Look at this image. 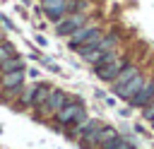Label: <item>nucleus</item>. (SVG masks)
Segmentation results:
<instances>
[{
  "label": "nucleus",
  "instance_id": "f257e3e1",
  "mask_svg": "<svg viewBox=\"0 0 154 149\" xmlns=\"http://www.w3.org/2000/svg\"><path fill=\"white\" fill-rule=\"evenodd\" d=\"M101 36H103V26L87 22V24H82L77 31H72V34L67 36V48H72V50H77V55H82V53H87L89 48H94Z\"/></svg>",
  "mask_w": 154,
  "mask_h": 149
},
{
  "label": "nucleus",
  "instance_id": "f03ea898",
  "mask_svg": "<svg viewBox=\"0 0 154 149\" xmlns=\"http://www.w3.org/2000/svg\"><path fill=\"white\" fill-rule=\"evenodd\" d=\"M128 62H130V60H128L125 55H120L118 50H111V53H106V55L94 65V74H96L101 82H113L116 74H118Z\"/></svg>",
  "mask_w": 154,
  "mask_h": 149
},
{
  "label": "nucleus",
  "instance_id": "7ed1b4c3",
  "mask_svg": "<svg viewBox=\"0 0 154 149\" xmlns=\"http://www.w3.org/2000/svg\"><path fill=\"white\" fill-rule=\"evenodd\" d=\"M84 118H87V108H84V103H82L79 99H70V101L53 115V123H55V127L67 130L70 125H75V123H79V120H84Z\"/></svg>",
  "mask_w": 154,
  "mask_h": 149
},
{
  "label": "nucleus",
  "instance_id": "20e7f679",
  "mask_svg": "<svg viewBox=\"0 0 154 149\" xmlns=\"http://www.w3.org/2000/svg\"><path fill=\"white\" fill-rule=\"evenodd\" d=\"M118 46H120V36L116 34V31H103V36L99 38V43L94 46V48H89L87 53H82L79 58L87 62V65H96L106 53H111V50H118Z\"/></svg>",
  "mask_w": 154,
  "mask_h": 149
},
{
  "label": "nucleus",
  "instance_id": "39448f33",
  "mask_svg": "<svg viewBox=\"0 0 154 149\" xmlns=\"http://www.w3.org/2000/svg\"><path fill=\"white\" fill-rule=\"evenodd\" d=\"M89 14L87 12H67L65 17H60L55 22V34L58 36H70L72 31H77L82 24H87Z\"/></svg>",
  "mask_w": 154,
  "mask_h": 149
},
{
  "label": "nucleus",
  "instance_id": "423d86ee",
  "mask_svg": "<svg viewBox=\"0 0 154 149\" xmlns=\"http://www.w3.org/2000/svg\"><path fill=\"white\" fill-rule=\"evenodd\" d=\"M67 101H70L67 91H63V89L53 87V89H51V94H48V101H46V103H43L36 113H38L41 118H53V115H55V113H58V111H60Z\"/></svg>",
  "mask_w": 154,
  "mask_h": 149
},
{
  "label": "nucleus",
  "instance_id": "0eeeda50",
  "mask_svg": "<svg viewBox=\"0 0 154 149\" xmlns=\"http://www.w3.org/2000/svg\"><path fill=\"white\" fill-rule=\"evenodd\" d=\"M41 12L46 14V19L58 22L67 14V0H41Z\"/></svg>",
  "mask_w": 154,
  "mask_h": 149
},
{
  "label": "nucleus",
  "instance_id": "6e6552de",
  "mask_svg": "<svg viewBox=\"0 0 154 149\" xmlns=\"http://www.w3.org/2000/svg\"><path fill=\"white\" fill-rule=\"evenodd\" d=\"M101 120H89V127L82 132L79 137V147L82 149H99V130H101Z\"/></svg>",
  "mask_w": 154,
  "mask_h": 149
},
{
  "label": "nucleus",
  "instance_id": "1a4fd4ad",
  "mask_svg": "<svg viewBox=\"0 0 154 149\" xmlns=\"http://www.w3.org/2000/svg\"><path fill=\"white\" fill-rule=\"evenodd\" d=\"M144 82H147V77L140 72V74H135L130 82H125L120 89H116V96H118V99H123V101H130V99L142 89V84H144Z\"/></svg>",
  "mask_w": 154,
  "mask_h": 149
},
{
  "label": "nucleus",
  "instance_id": "9d476101",
  "mask_svg": "<svg viewBox=\"0 0 154 149\" xmlns=\"http://www.w3.org/2000/svg\"><path fill=\"white\" fill-rule=\"evenodd\" d=\"M152 99H154V77H152V79H147V82L142 84V89H140V91H137L128 103H130L132 108H144Z\"/></svg>",
  "mask_w": 154,
  "mask_h": 149
},
{
  "label": "nucleus",
  "instance_id": "9b49d317",
  "mask_svg": "<svg viewBox=\"0 0 154 149\" xmlns=\"http://www.w3.org/2000/svg\"><path fill=\"white\" fill-rule=\"evenodd\" d=\"M135 74H140V67H137L135 62H128V65H125V67L116 74V79L111 82V89H113V91H116V89H120V87H123L125 82H130Z\"/></svg>",
  "mask_w": 154,
  "mask_h": 149
},
{
  "label": "nucleus",
  "instance_id": "f8f14e48",
  "mask_svg": "<svg viewBox=\"0 0 154 149\" xmlns=\"http://www.w3.org/2000/svg\"><path fill=\"white\" fill-rule=\"evenodd\" d=\"M51 89L53 87H48V84H36V89H34V99H31V111H38L46 101H48V94H51Z\"/></svg>",
  "mask_w": 154,
  "mask_h": 149
},
{
  "label": "nucleus",
  "instance_id": "ddd939ff",
  "mask_svg": "<svg viewBox=\"0 0 154 149\" xmlns=\"http://www.w3.org/2000/svg\"><path fill=\"white\" fill-rule=\"evenodd\" d=\"M34 89H36V84H24L22 87V91H19V96H17V108H22V111H26V108H31V99H34Z\"/></svg>",
  "mask_w": 154,
  "mask_h": 149
},
{
  "label": "nucleus",
  "instance_id": "4468645a",
  "mask_svg": "<svg viewBox=\"0 0 154 149\" xmlns=\"http://www.w3.org/2000/svg\"><path fill=\"white\" fill-rule=\"evenodd\" d=\"M24 58H19V55H12V58H7V60H2L0 62V74H5V72H14V70H24Z\"/></svg>",
  "mask_w": 154,
  "mask_h": 149
},
{
  "label": "nucleus",
  "instance_id": "2eb2a0df",
  "mask_svg": "<svg viewBox=\"0 0 154 149\" xmlns=\"http://www.w3.org/2000/svg\"><path fill=\"white\" fill-rule=\"evenodd\" d=\"M12 55H17V53H14V46H12V43H7V41H5V43H0V62H2V60H7V58H12Z\"/></svg>",
  "mask_w": 154,
  "mask_h": 149
},
{
  "label": "nucleus",
  "instance_id": "dca6fc26",
  "mask_svg": "<svg viewBox=\"0 0 154 149\" xmlns=\"http://www.w3.org/2000/svg\"><path fill=\"white\" fill-rule=\"evenodd\" d=\"M142 115H144V120H152V118H154V99L142 108Z\"/></svg>",
  "mask_w": 154,
  "mask_h": 149
},
{
  "label": "nucleus",
  "instance_id": "f3484780",
  "mask_svg": "<svg viewBox=\"0 0 154 149\" xmlns=\"http://www.w3.org/2000/svg\"><path fill=\"white\" fill-rule=\"evenodd\" d=\"M116 149H137V147H135V142H130V139H125V137H123V139H120V144H118Z\"/></svg>",
  "mask_w": 154,
  "mask_h": 149
},
{
  "label": "nucleus",
  "instance_id": "a211bd4d",
  "mask_svg": "<svg viewBox=\"0 0 154 149\" xmlns=\"http://www.w3.org/2000/svg\"><path fill=\"white\" fill-rule=\"evenodd\" d=\"M149 125H152V130H154V118H152V120H149Z\"/></svg>",
  "mask_w": 154,
  "mask_h": 149
}]
</instances>
